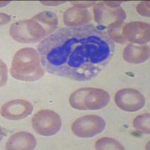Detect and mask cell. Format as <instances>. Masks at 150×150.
Masks as SVG:
<instances>
[{"label":"cell","mask_w":150,"mask_h":150,"mask_svg":"<svg viewBox=\"0 0 150 150\" xmlns=\"http://www.w3.org/2000/svg\"><path fill=\"white\" fill-rule=\"evenodd\" d=\"M114 49L108 35L92 24L57 29L38 47L47 72L79 82L97 77L111 60Z\"/></svg>","instance_id":"cell-1"},{"label":"cell","mask_w":150,"mask_h":150,"mask_svg":"<svg viewBox=\"0 0 150 150\" xmlns=\"http://www.w3.org/2000/svg\"><path fill=\"white\" fill-rule=\"evenodd\" d=\"M58 17L49 11H42L33 18L14 23L11 26L13 39L22 44L39 42L53 34L58 27Z\"/></svg>","instance_id":"cell-2"},{"label":"cell","mask_w":150,"mask_h":150,"mask_svg":"<svg viewBox=\"0 0 150 150\" xmlns=\"http://www.w3.org/2000/svg\"><path fill=\"white\" fill-rule=\"evenodd\" d=\"M11 75L14 78L26 82H33L39 80L45 74L38 51L32 47L20 50L14 55Z\"/></svg>","instance_id":"cell-3"},{"label":"cell","mask_w":150,"mask_h":150,"mask_svg":"<svg viewBox=\"0 0 150 150\" xmlns=\"http://www.w3.org/2000/svg\"><path fill=\"white\" fill-rule=\"evenodd\" d=\"M110 96L102 89L86 87L81 88L71 95L69 103L74 109L79 110H97L108 106Z\"/></svg>","instance_id":"cell-4"},{"label":"cell","mask_w":150,"mask_h":150,"mask_svg":"<svg viewBox=\"0 0 150 150\" xmlns=\"http://www.w3.org/2000/svg\"><path fill=\"white\" fill-rule=\"evenodd\" d=\"M94 20L98 25V29L101 31L120 29L126 19V13L122 8H112L100 2L93 9Z\"/></svg>","instance_id":"cell-5"},{"label":"cell","mask_w":150,"mask_h":150,"mask_svg":"<svg viewBox=\"0 0 150 150\" xmlns=\"http://www.w3.org/2000/svg\"><path fill=\"white\" fill-rule=\"evenodd\" d=\"M33 128L41 136L56 134L62 128V120L57 112L50 110H41L34 115L32 120Z\"/></svg>","instance_id":"cell-6"},{"label":"cell","mask_w":150,"mask_h":150,"mask_svg":"<svg viewBox=\"0 0 150 150\" xmlns=\"http://www.w3.org/2000/svg\"><path fill=\"white\" fill-rule=\"evenodd\" d=\"M105 126V120L102 117L97 115H86L75 120L71 130L78 137L90 138L101 134Z\"/></svg>","instance_id":"cell-7"},{"label":"cell","mask_w":150,"mask_h":150,"mask_svg":"<svg viewBox=\"0 0 150 150\" xmlns=\"http://www.w3.org/2000/svg\"><path fill=\"white\" fill-rule=\"evenodd\" d=\"M114 100L118 108L127 112L140 110L146 104L144 96L134 89H120L115 95Z\"/></svg>","instance_id":"cell-8"},{"label":"cell","mask_w":150,"mask_h":150,"mask_svg":"<svg viewBox=\"0 0 150 150\" xmlns=\"http://www.w3.org/2000/svg\"><path fill=\"white\" fill-rule=\"evenodd\" d=\"M149 31L150 26L147 23L133 21L123 26L122 35L125 41L137 45H144L149 41Z\"/></svg>","instance_id":"cell-9"},{"label":"cell","mask_w":150,"mask_h":150,"mask_svg":"<svg viewBox=\"0 0 150 150\" xmlns=\"http://www.w3.org/2000/svg\"><path fill=\"white\" fill-rule=\"evenodd\" d=\"M34 107L29 101L23 99H16L8 101L3 104L1 115L10 120H19L25 119L33 112Z\"/></svg>","instance_id":"cell-10"},{"label":"cell","mask_w":150,"mask_h":150,"mask_svg":"<svg viewBox=\"0 0 150 150\" xmlns=\"http://www.w3.org/2000/svg\"><path fill=\"white\" fill-rule=\"evenodd\" d=\"M37 144L35 137L27 131H19L11 136L5 144V149L10 150H32Z\"/></svg>","instance_id":"cell-11"},{"label":"cell","mask_w":150,"mask_h":150,"mask_svg":"<svg viewBox=\"0 0 150 150\" xmlns=\"http://www.w3.org/2000/svg\"><path fill=\"white\" fill-rule=\"evenodd\" d=\"M92 19V14L87 9L71 8L64 13V23L67 27H78L87 25Z\"/></svg>","instance_id":"cell-12"},{"label":"cell","mask_w":150,"mask_h":150,"mask_svg":"<svg viewBox=\"0 0 150 150\" xmlns=\"http://www.w3.org/2000/svg\"><path fill=\"white\" fill-rule=\"evenodd\" d=\"M122 57L128 63L141 64L149 58V47L147 45L137 46L129 44L125 47Z\"/></svg>","instance_id":"cell-13"},{"label":"cell","mask_w":150,"mask_h":150,"mask_svg":"<svg viewBox=\"0 0 150 150\" xmlns=\"http://www.w3.org/2000/svg\"><path fill=\"white\" fill-rule=\"evenodd\" d=\"M96 149H125L120 142L111 137H103L99 139L95 145Z\"/></svg>","instance_id":"cell-14"},{"label":"cell","mask_w":150,"mask_h":150,"mask_svg":"<svg viewBox=\"0 0 150 150\" xmlns=\"http://www.w3.org/2000/svg\"><path fill=\"white\" fill-rule=\"evenodd\" d=\"M149 112L138 115L133 121L134 127L140 132L149 134Z\"/></svg>","instance_id":"cell-15"},{"label":"cell","mask_w":150,"mask_h":150,"mask_svg":"<svg viewBox=\"0 0 150 150\" xmlns=\"http://www.w3.org/2000/svg\"><path fill=\"white\" fill-rule=\"evenodd\" d=\"M137 11L143 17H149V2H141L137 6Z\"/></svg>","instance_id":"cell-16"},{"label":"cell","mask_w":150,"mask_h":150,"mask_svg":"<svg viewBox=\"0 0 150 150\" xmlns=\"http://www.w3.org/2000/svg\"><path fill=\"white\" fill-rule=\"evenodd\" d=\"M71 3L74 5L75 7L79 8H86L94 5L96 4L95 2H71Z\"/></svg>","instance_id":"cell-17"}]
</instances>
